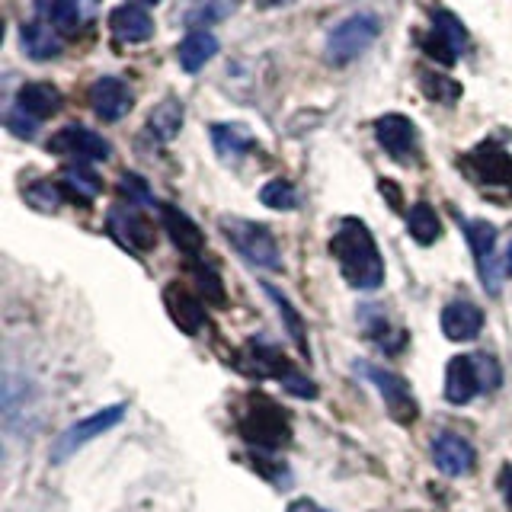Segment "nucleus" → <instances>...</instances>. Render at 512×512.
Here are the masks:
<instances>
[{"instance_id": "obj_36", "label": "nucleus", "mask_w": 512, "mask_h": 512, "mask_svg": "<svg viewBox=\"0 0 512 512\" xmlns=\"http://www.w3.org/2000/svg\"><path fill=\"white\" fill-rule=\"evenodd\" d=\"M500 493H503V500H506V506H512V464H506V468L500 471Z\"/></svg>"}, {"instance_id": "obj_4", "label": "nucleus", "mask_w": 512, "mask_h": 512, "mask_svg": "<svg viewBox=\"0 0 512 512\" xmlns=\"http://www.w3.org/2000/svg\"><path fill=\"white\" fill-rule=\"evenodd\" d=\"M378 20L372 13H352L327 36V61L330 64H349L356 61L368 45L378 39Z\"/></svg>"}, {"instance_id": "obj_11", "label": "nucleus", "mask_w": 512, "mask_h": 512, "mask_svg": "<svg viewBox=\"0 0 512 512\" xmlns=\"http://www.w3.org/2000/svg\"><path fill=\"white\" fill-rule=\"evenodd\" d=\"M464 237H468L471 253L477 260L480 282L490 288V295L500 292V276H496V260H493V247H496V228L484 218H464L461 221Z\"/></svg>"}, {"instance_id": "obj_38", "label": "nucleus", "mask_w": 512, "mask_h": 512, "mask_svg": "<svg viewBox=\"0 0 512 512\" xmlns=\"http://www.w3.org/2000/svg\"><path fill=\"white\" fill-rule=\"evenodd\" d=\"M503 272H506V276H512V244H509V250L503 256Z\"/></svg>"}, {"instance_id": "obj_31", "label": "nucleus", "mask_w": 512, "mask_h": 512, "mask_svg": "<svg viewBox=\"0 0 512 512\" xmlns=\"http://www.w3.org/2000/svg\"><path fill=\"white\" fill-rule=\"evenodd\" d=\"M61 199H64V189L58 183H48V180L26 189V202L36 208V212H55V208L61 205Z\"/></svg>"}, {"instance_id": "obj_26", "label": "nucleus", "mask_w": 512, "mask_h": 512, "mask_svg": "<svg viewBox=\"0 0 512 512\" xmlns=\"http://www.w3.org/2000/svg\"><path fill=\"white\" fill-rule=\"evenodd\" d=\"M61 189L77 202H93L96 196H100L103 183L87 164H71V167L61 170Z\"/></svg>"}, {"instance_id": "obj_15", "label": "nucleus", "mask_w": 512, "mask_h": 512, "mask_svg": "<svg viewBox=\"0 0 512 512\" xmlns=\"http://www.w3.org/2000/svg\"><path fill=\"white\" fill-rule=\"evenodd\" d=\"M480 330H484V311H480L474 301L458 298L442 308V333L452 343H468Z\"/></svg>"}, {"instance_id": "obj_9", "label": "nucleus", "mask_w": 512, "mask_h": 512, "mask_svg": "<svg viewBox=\"0 0 512 512\" xmlns=\"http://www.w3.org/2000/svg\"><path fill=\"white\" fill-rule=\"evenodd\" d=\"M48 151L61 157H77V164H90V160H109L112 148L103 135L90 132L84 125H68L48 141Z\"/></svg>"}, {"instance_id": "obj_12", "label": "nucleus", "mask_w": 512, "mask_h": 512, "mask_svg": "<svg viewBox=\"0 0 512 512\" xmlns=\"http://www.w3.org/2000/svg\"><path fill=\"white\" fill-rule=\"evenodd\" d=\"M90 106L103 122H119V119L128 116V112H132L135 96H132V90H128V84L122 77L106 74L90 87Z\"/></svg>"}, {"instance_id": "obj_7", "label": "nucleus", "mask_w": 512, "mask_h": 512, "mask_svg": "<svg viewBox=\"0 0 512 512\" xmlns=\"http://www.w3.org/2000/svg\"><path fill=\"white\" fill-rule=\"evenodd\" d=\"M375 138L397 164H416V157H420L416 125L407 116H400V112H388V116H381L375 122Z\"/></svg>"}, {"instance_id": "obj_22", "label": "nucleus", "mask_w": 512, "mask_h": 512, "mask_svg": "<svg viewBox=\"0 0 512 512\" xmlns=\"http://www.w3.org/2000/svg\"><path fill=\"white\" fill-rule=\"evenodd\" d=\"M212 144L221 160H228V164H234V160H240L244 154H250L256 148L253 135L247 132L244 125H231V122H215L212 125Z\"/></svg>"}, {"instance_id": "obj_18", "label": "nucleus", "mask_w": 512, "mask_h": 512, "mask_svg": "<svg viewBox=\"0 0 512 512\" xmlns=\"http://www.w3.org/2000/svg\"><path fill=\"white\" fill-rule=\"evenodd\" d=\"M480 391V381H477V365L474 356H458L448 362L445 368V400L448 404H471V397Z\"/></svg>"}, {"instance_id": "obj_40", "label": "nucleus", "mask_w": 512, "mask_h": 512, "mask_svg": "<svg viewBox=\"0 0 512 512\" xmlns=\"http://www.w3.org/2000/svg\"><path fill=\"white\" fill-rule=\"evenodd\" d=\"M276 4H288V0H276Z\"/></svg>"}, {"instance_id": "obj_13", "label": "nucleus", "mask_w": 512, "mask_h": 512, "mask_svg": "<svg viewBox=\"0 0 512 512\" xmlns=\"http://www.w3.org/2000/svg\"><path fill=\"white\" fill-rule=\"evenodd\" d=\"M432 458L445 477H461L474 468V448L458 432H436L432 436Z\"/></svg>"}, {"instance_id": "obj_30", "label": "nucleus", "mask_w": 512, "mask_h": 512, "mask_svg": "<svg viewBox=\"0 0 512 512\" xmlns=\"http://www.w3.org/2000/svg\"><path fill=\"white\" fill-rule=\"evenodd\" d=\"M260 202L269 205V208H276V212H288V208H295L298 205V192L292 183H285V180H272L260 189Z\"/></svg>"}, {"instance_id": "obj_17", "label": "nucleus", "mask_w": 512, "mask_h": 512, "mask_svg": "<svg viewBox=\"0 0 512 512\" xmlns=\"http://www.w3.org/2000/svg\"><path fill=\"white\" fill-rule=\"evenodd\" d=\"M109 29L119 42L135 45V42H148L154 36V20L144 7L125 4V7H116L109 13Z\"/></svg>"}, {"instance_id": "obj_23", "label": "nucleus", "mask_w": 512, "mask_h": 512, "mask_svg": "<svg viewBox=\"0 0 512 512\" xmlns=\"http://www.w3.org/2000/svg\"><path fill=\"white\" fill-rule=\"evenodd\" d=\"M215 55H218V39L212 36V32H189V36L180 42V48H176L180 68L189 71V74L202 71Z\"/></svg>"}, {"instance_id": "obj_39", "label": "nucleus", "mask_w": 512, "mask_h": 512, "mask_svg": "<svg viewBox=\"0 0 512 512\" xmlns=\"http://www.w3.org/2000/svg\"><path fill=\"white\" fill-rule=\"evenodd\" d=\"M128 4H135V7H157L160 0H128Z\"/></svg>"}, {"instance_id": "obj_2", "label": "nucleus", "mask_w": 512, "mask_h": 512, "mask_svg": "<svg viewBox=\"0 0 512 512\" xmlns=\"http://www.w3.org/2000/svg\"><path fill=\"white\" fill-rule=\"evenodd\" d=\"M237 429L250 445L263 448V452H276L288 439H292V426H288V413L272 404L269 397L253 394L244 400V410L237 413Z\"/></svg>"}, {"instance_id": "obj_37", "label": "nucleus", "mask_w": 512, "mask_h": 512, "mask_svg": "<svg viewBox=\"0 0 512 512\" xmlns=\"http://www.w3.org/2000/svg\"><path fill=\"white\" fill-rule=\"evenodd\" d=\"M288 512H327V509H320V506H314V503H308V500H298V503L288 506Z\"/></svg>"}, {"instance_id": "obj_16", "label": "nucleus", "mask_w": 512, "mask_h": 512, "mask_svg": "<svg viewBox=\"0 0 512 512\" xmlns=\"http://www.w3.org/2000/svg\"><path fill=\"white\" fill-rule=\"evenodd\" d=\"M160 221H164V231L173 240V247L196 260V256L202 253V247H205V237L199 231V224L176 205H160Z\"/></svg>"}, {"instance_id": "obj_10", "label": "nucleus", "mask_w": 512, "mask_h": 512, "mask_svg": "<svg viewBox=\"0 0 512 512\" xmlns=\"http://www.w3.org/2000/svg\"><path fill=\"white\" fill-rule=\"evenodd\" d=\"M106 224H109L112 237H116L122 247L135 250V253H148V250H154V244H157L151 221L144 218L135 205H116V208L109 212Z\"/></svg>"}, {"instance_id": "obj_33", "label": "nucleus", "mask_w": 512, "mask_h": 512, "mask_svg": "<svg viewBox=\"0 0 512 512\" xmlns=\"http://www.w3.org/2000/svg\"><path fill=\"white\" fill-rule=\"evenodd\" d=\"M474 365H477L480 391H493V388H500L503 372H500V365H496V359H493V356H474Z\"/></svg>"}, {"instance_id": "obj_34", "label": "nucleus", "mask_w": 512, "mask_h": 512, "mask_svg": "<svg viewBox=\"0 0 512 512\" xmlns=\"http://www.w3.org/2000/svg\"><path fill=\"white\" fill-rule=\"evenodd\" d=\"M119 189H122V196H128V205H151L154 202L151 192H148V183H144L141 176H135V173H125Z\"/></svg>"}, {"instance_id": "obj_5", "label": "nucleus", "mask_w": 512, "mask_h": 512, "mask_svg": "<svg viewBox=\"0 0 512 512\" xmlns=\"http://www.w3.org/2000/svg\"><path fill=\"white\" fill-rule=\"evenodd\" d=\"M122 416H125V404H112V407H103V410L84 416V420H77L74 426H68L58 436V442L52 448V461L55 464L58 461H68L77 452V448H84L90 439L103 436V432H109L112 426H119Z\"/></svg>"}, {"instance_id": "obj_27", "label": "nucleus", "mask_w": 512, "mask_h": 512, "mask_svg": "<svg viewBox=\"0 0 512 512\" xmlns=\"http://www.w3.org/2000/svg\"><path fill=\"white\" fill-rule=\"evenodd\" d=\"M407 228H410V237L423 247L436 244V240L442 237V221L436 215V208L426 205V202H416L407 212Z\"/></svg>"}, {"instance_id": "obj_19", "label": "nucleus", "mask_w": 512, "mask_h": 512, "mask_svg": "<svg viewBox=\"0 0 512 512\" xmlns=\"http://www.w3.org/2000/svg\"><path fill=\"white\" fill-rule=\"evenodd\" d=\"M240 0H186V7L180 13V23L189 32H205V26H215L231 20L237 13Z\"/></svg>"}, {"instance_id": "obj_32", "label": "nucleus", "mask_w": 512, "mask_h": 512, "mask_svg": "<svg viewBox=\"0 0 512 512\" xmlns=\"http://www.w3.org/2000/svg\"><path fill=\"white\" fill-rule=\"evenodd\" d=\"M192 276H196V282H199V288H202V295L212 301V304H224V285H221V279L215 276L212 269L208 266H192Z\"/></svg>"}, {"instance_id": "obj_1", "label": "nucleus", "mask_w": 512, "mask_h": 512, "mask_svg": "<svg viewBox=\"0 0 512 512\" xmlns=\"http://www.w3.org/2000/svg\"><path fill=\"white\" fill-rule=\"evenodd\" d=\"M330 253L340 263L343 279L359 288V292H375L384 282V260L378 253V244L372 231L365 228L359 218L340 221V228L330 237Z\"/></svg>"}, {"instance_id": "obj_6", "label": "nucleus", "mask_w": 512, "mask_h": 512, "mask_svg": "<svg viewBox=\"0 0 512 512\" xmlns=\"http://www.w3.org/2000/svg\"><path fill=\"white\" fill-rule=\"evenodd\" d=\"M356 368H362V375L378 388L384 407L391 410V416L397 423H413L416 416H420V407H416L410 384L397 372H391V368H381V365H368V362H356Z\"/></svg>"}, {"instance_id": "obj_29", "label": "nucleus", "mask_w": 512, "mask_h": 512, "mask_svg": "<svg viewBox=\"0 0 512 512\" xmlns=\"http://www.w3.org/2000/svg\"><path fill=\"white\" fill-rule=\"evenodd\" d=\"M420 87H423V93L429 96V100L445 103V106H452V103L458 100V96H461V87L455 84L452 77L429 74V71H423V74H420Z\"/></svg>"}, {"instance_id": "obj_25", "label": "nucleus", "mask_w": 512, "mask_h": 512, "mask_svg": "<svg viewBox=\"0 0 512 512\" xmlns=\"http://www.w3.org/2000/svg\"><path fill=\"white\" fill-rule=\"evenodd\" d=\"M183 103L176 100V96H167V100H160L151 116H148V132L157 138V141H173L176 135H180L183 128Z\"/></svg>"}, {"instance_id": "obj_21", "label": "nucleus", "mask_w": 512, "mask_h": 512, "mask_svg": "<svg viewBox=\"0 0 512 512\" xmlns=\"http://www.w3.org/2000/svg\"><path fill=\"white\" fill-rule=\"evenodd\" d=\"M16 106L42 122V119H52L61 109V93L52 84H42V80L39 84H23L20 93H16Z\"/></svg>"}, {"instance_id": "obj_14", "label": "nucleus", "mask_w": 512, "mask_h": 512, "mask_svg": "<svg viewBox=\"0 0 512 512\" xmlns=\"http://www.w3.org/2000/svg\"><path fill=\"white\" fill-rule=\"evenodd\" d=\"M164 308L170 314V320L176 327H180L183 333H199L205 327V308H202V301L189 292L186 285L180 282H170L164 288Z\"/></svg>"}, {"instance_id": "obj_8", "label": "nucleus", "mask_w": 512, "mask_h": 512, "mask_svg": "<svg viewBox=\"0 0 512 512\" xmlns=\"http://www.w3.org/2000/svg\"><path fill=\"white\" fill-rule=\"evenodd\" d=\"M423 48L429 58H436L442 64H455L464 55V48H468V29H464V23L455 13L439 10L432 16V36L423 39Z\"/></svg>"}, {"instance_id": "obj_28", "label": "nucleus", "mask_w": 512, "mask_h": 512, "mask_svg": "<svg viewBox=\"0 0 512 512\" xmlns=\"http://www.w3.org/2000/svg\"><path fill=\"white\" fill-rule=\"evenodd\" d=\"M266 288V295H269V301L276 304L279 308V314H282V320H285V327H288V333H292V340H295V346L304 352V356H311V346H308V333H304V324H301V317H298V311L292 308V301H288L276 285H263Z\"/></svg>"}, {"instance_id": "obj_3", "label": "nucleus", "mask_w": 512, "mask_h": 512, "mask_svg": "<svg viewBox=\"0 0 512 512\" xmlns=\"http://www.w3.org/2000/svg\"><path fill=\"white\" fill-rule=\"evenodd\" d=\"M218 228L221 234L228 237V244L244 256V260L256 269H282V253L272 231L266 224H256L247 218H234V215H224L218 218Z\"/></svg>"}, {"instance_id": "obj_35", "label": "nucleus", "mask_w": 512, "mask_h": 512, "mask_svg": "<svg viewBox=\"0 0 512 512\" xmlns=\"http://www.w3.org/2000/svg\"><path fill=\"white\" fill-rule=\"evenodd\" d=\"M7 128L16 135V138H36V128H39V119H32L29 112H23L20 106H13L7 112Z\"/></svg>"}, {"instance_id": "obj_24", "label": "nucleus", "mask_w": 512, "mask_h": 512, "mask_svg": "<svg viewBox=\"0 0 512 512\" xmlns=\"http://www.w3.org/2000/svg\"><path fill=\"white\" fill-rule=\"evenodd\" d=\"M36 13H39V20L52 23L61 36H77L80 23H84L77 0H36Z\"/></svg>"}, {"instance_id": "obj_20", "label": "nucleus", "mask_w": 512, "mask_h": 512, "mask_svg": "<svg viewBox=\"0 0 512 512\" xmlns=\"http://www.w3.org/2000/svg\"><path fill=\"white\" fill-rule=\"evenodd\" d=\"M20 42H23V52L32 58V61H52L61 55V32L45 23V20H29L23 23L20 29Z\"/></svg>"}]
</instances>
